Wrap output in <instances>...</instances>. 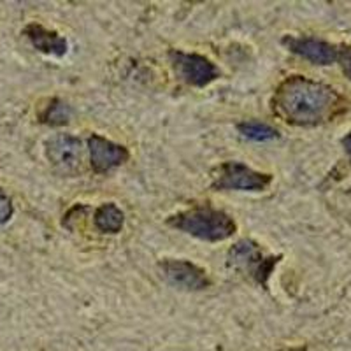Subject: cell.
Returning a JSON list of instances; mask_svg holds the SVG:
<instances>
[{"label":"cell","instance_id":"5bb4252c","mask_svg":"<svg viewBox=\"0 0 351 351\" xmlns=\"http://www.w3.org/2000/svg\"><path fill=\"white\" fill-rule=\"evenodd\" d=\"M12 213H14V208H12L11 199L0 190V225L8 223L9 219H11Z\"/></svg>","mask_w":351,"mask_h":351},{"label":"cell","instance_id":"7c38bea8","mask_svg":"<svg viewBox=\"0 0 351 351\" xmlns=\"http://www.w3.org/2000/svg\"><path fill=\"white\" fill-rule=\"evenodd\" d=\"M39 120L49 127H64L71 120V108L65 104L64 100L51 99L39 112Z\"/></svg>","mask_w":351,"mask_h":351},{"label":"cell","instance_id":"5b68a950","mask_svg":"<svg viewBox=\"0 0 351 351\" xmlns=\"http://www.w3.org/2000/svg\"><path fill=\"white\" fill-rule=\"evenodd\" d=\"M169 60L176 76L188 86L204 88L219 77V71L209 58L197 53H184L180 49L169 51Z\"/></svg>","mask_w":351,"mask_h":351},{"label":"cell","instance_id":"30bf717a","mask_svg":"<svg viewBox=\"0 0 351 351\" xmlns=\"http://www.w3.org/2000/svg\"><path fill=\"white\" fill-rule=\"evenodd\" d=\"M23 34L27 36V39L30 40L34 48L37 51L44 53V55L56 56V58H62L65 56L69 49V43L65 37H62L60 34L55 32V30H48L39 23H30L25 27Z\"/></svg>","mask_w":351,"mask_h":351},{"label":"cell","instance_id":"277c9868","mask_svg":"<svg viewBox=\"0 0 351 351\" xmlns=\"http://www.w3.org/2000/svg\"><path fill=\"white\" fill-rule=\"evenodd\" d=\"M272 183V176L247 167L243 162H225L216 169L211 188L219 190H237V192H263Z\"/></svg>","mask_w":351,"mask_h":351},{"label":"cell","instance_id":"4fadbf2b","mask_svg":"<svg viewBox=\"0 0 351 351\" xmlns=\"http://www.w3.org/2000/svg\"><path fill=\"white\" fill-rule=\"evenodd\" d=\"M237 130L241 136L255 143H265V141H274L280 137V132L262 121H243L237 125Z\"/></svg>","mask_w":351,"mask_h":351},{"label":"cell","instance_id":"9c48e42d","mask_svg":"<svg viewBox=\"0 0 351 351\" xmlns=\"http://www.w3.org/2000/svg\"><path fill=\"white\" fill-rule=\"evenodd\" d=\"M281 43L290 49L291 53L302 56L306 60L316 65H330L337 60V48L325 40L315 39V37H283Z\"/></svg>","mask_w":351,"mask_h":351},{"label":"cell","instance_id":"8992f818","mask_svg":"<svg viewBox=\"0 0 351 351\" xmlns=\"http://www.w3.org/2000/svg\"><path fill=\"white\" fill-rule=\"evenodd\" d=\"M158 271L169 285L181 290L200 291L211 287L208 272L188 260L165 258L158 263Z\"/></svg>","mask_w":351,"mask_h":351},{"label":"cell","instance_id":"9a60e30c","mask_svg":"<svg viewBox=\"0 0 351 351\" xmlns=\"http://www.w3.org/2000/svg\"><path fill=\"white\" fill-rule=\"evenodd\" d=\"M337 62L343 67L344 74L351 80V48L350 46H343L341 49H337Z\"/></svg>","mask_w":351,"mask_h":351},{"label":"cell","instance_id":"8fae6325","mask_svg":"<svg viewBox=\"0 0 351 351\" xmlns=\"http://www.w3.org/2000/svg\"><path fill=\"white\" fill-rule=\"evenodd\" d=\"M93 223H95L97 230L102 232V234H118L121 232L125 225V215L116 204H102L95 209V215H93Z\"/></svg>","mask_w":351,"mask_h":351},{"label":"cell","instance_id":"2e32d148","mask_svg":"<svg viewBox=\"0 0 351 351\" xmlns=\"http://www.w3.org/2000/svg\"><path fill=\"white\" fill-rule=\"evenodd\" d=\"M343 144H344V148L348 149V152L351 153V134H348L346 137L343 139Z\"/></svg>","mask_w":351,"mask_h":351},{"label":"cell","instance_id":"7a4b0ae2","mask_svg":"<svg viewBox=\"0 0 351 351\" xmlns=\"http://www.w3.org/2000/svg\"><path fill=\"white\" fill-rule=\"evenodd\" d=\"M167 225L176 230L184 232L188 236L208 241V243L230 239L237 230L236 221L230 215L211 208V206H199V208H192L188 211L176 213V215L169 216Z\"/></svg>","mask_w":351,"mask_h":351},{"label":"cell","instance_id":"52a82bcc","mask_svg":"<svg viewBox=\"0 0 351 351\" xmlns=\"http://www.w3.org/2000/svg\"><path fill=\"white\" fill-rule=\"evenodd\" d=\"M46 156L62 174H77L83 165V144L71 134H56L46 141Z\"/></svg>","mask_w":351,"mask_h":351},{"label":"cell","instance_id":"ba28073f","mask_svg":"<svg viewBox=\"0 0 351 351\" xmlns=\"http://www.w3.org/2000/svg\"><path fill=\"white\" fill-rule=\"evenodd\" d=\"M86 143L88 153H90V165L97 174H106V172L123 165L130 158V153L125 146L112 143L99 134H92Z\"/></svg>","mask_w":351,"mask_h":351},{"label":"cell","instance_id":"6da1fadb","mask_svg":"<svg viewBox=\"0 0 351 351\" xmlns=\"http://www.w3.org/2000/svg\"><path fill=\"white\" fill-rule=\"evenodd\" d=\"M339 97L330 86L304 76L287 77L276 88L272 109L283 121L295 127H315L337 108Z\"/></svg>","mask_w":351,"mask_h":351},{"label":"cell","instance_id":"3957f363","mask_svg":"<svg viewBox=\"0 0 351 351\" xmlns=\"http://www.w3.org/2000/svg\"><path fill=\"white\" fill-rule=\"evenodd\" d=\"M281 256H265L258 244L252 239H241L228 250V267L250 276L260 287L267 288V281Z\"/></svg>","mask_w":351,"mask_h":351},{"label":"cell","instance_id":"e0dca14e","mask_svg":"<svg viewBox=\"0 0 351 351\" xmlns=\"http://www.w3.org/2000/svg\"><path fill=\"white\" fill-rule=\"evenodd\" d=\"M283 351H307L304 348H291V350H283Z\"/></svg>","mask_w":351,"mask_h":351}]
</instances>
